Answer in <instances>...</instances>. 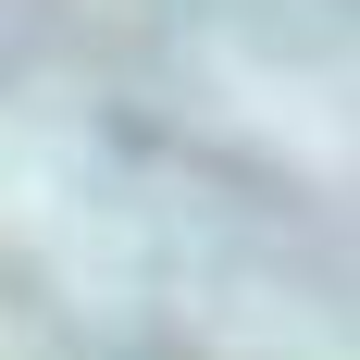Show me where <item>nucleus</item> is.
I'll use <instances>...</instances> for the list:
<instances>
[]
</instances>
